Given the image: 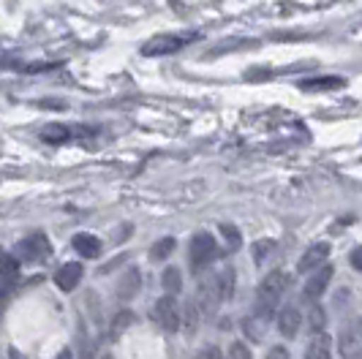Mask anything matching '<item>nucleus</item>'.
<instances>
[{
	"label": "nucleus",
	"instance_id": "obj_1",
	"mask_svg": "<svg viewBox=\"0 0 362 359\" xmlns=\"http://www.w3.org/2000/svg\"><path fill=\"white\" fill-rule=\"evenodd\" d=\"M286 286H289V275L284 269H272L270 275L259 283V288H256V316L262 322H267L272 313H275V307L281 302Z\"/></svg>",
	"mask_w": 362,
	"mask_h": 359
},
{
	"label": "nucleus",
	"instance_id": "obj_2",
	"mask_svg": "<svg viewBox=\"0 0 362 359\" xmlns=\"http://www.w3.org/2000/svg\"><path fill=\"white\" fill-rule=\"evenodd\" d=\"M197 38H199L197 33H166V36H156L142 47V54L145 57H166V54L180 52L182 47H188Z\"/></svg>",
	"mask_w": 362,
	"mask_h": 359
},
{
	"label": "nucleus",
	"instance_id": "obj_3",
	"mask_svg": "<svg viewBox=\"0 0 362 359\" xmlns=\"http://www.w3.org/2000/svg\"><path fill=\"white\" fill-rule=\"evenodd\" d=\"M218 256H221V251H218V242L213 234L199 232L191 237V269L194 272H202L207 264H213Z\"/></svg>",
	"mask_w": 362,
	"mask_h": 359
},
{
	"label": "nucleus",
	"instance_id": "obj_4",
	"mask_svg": "<svg viewBox=\"0 0 362 359\" xmlns=\"http://www.w3.org/2000/svg\"><path fill=\"white\" fill-rule=\"evenodd\" d=\"M153 319H156V324H161V329H166V332H177L180 329V302H177V297L163 294L161 300H156Z\"/></svg>",
	"mask_w": 362,
	"mask_h": 359
},
{
	"label": "nucleus",
	"instance_id": "obj_5",
	"mask_svg": "<svg viewBox=\"0 0 362 359\" xmlns=\"http://www.w3.org/2000/svg\"><path fill=\"white\" fill-rule=\"evenodd\" d=\"M52 256V245L44 234H30L17 242V259L19 261H44Z\"/></svg>",
	"mask_w": 362,
	"mask_h": 359
},
{
	"label": "nucleus",
	"instance_id": "obj_6",
	"mask_svg": "<svg viewBox=\"0 0 362 359\" xmlns=\"http://www.w3.org/2000/svg\"><path fill=\"white\" fill-rule=\"evenodd\" d=\"M223 305L221 302V291H218V281L216 275L213 278H204L199 283V297H197V307L204 316H216V310Z\"/></svg>",
	"mask_w": 362,
	"mask_h": 359
},
{
	"label": "nucleus",
	"instance_id": "obj_7",
	"mask_svg": "<svg viewBox=\"0 0 362 359\" xmlns=\"http://www.w3.org/2000/svg\"><path fill=\"white\" fill-rule=\"evenodd\" d=\"M332 275H335V269L329 267V264H322V267L316 269L308 281H305L303 297H305L308 302H316L319 297H325V291H327V286H329V281H332Z\"/></svg>",
	"mask_w": 362,
	"mask_h": 359
},
{
	"label": "nucleus",
	"instance_id": "obj_8",
	"mask_svg": "<svg viewBox=\"0 0 362 359\" xmlns=\"http://www.w3.org/2000/svg\"><path fill=\"white\" fill-rule=\"evenodd\" d=\"M278 332L284 335V338H297V332H300V326H303V313L297 310L294 305H286L278 310Z\"/></svg>",
	"mask_w": 362,
	"mask_h": 359
},
{
	"label": "nucleus",
	"instance_id": "obj_9",
	"mask_svg": "<svg viewBox=\"0 0 362 359\" xmlns=\"http://www.w3.org/2000/svg\"><path fill=\"white\" fill-rule=\"evenodd\" d=\"M327 256H329V242H313L308 251L303 253V259L297 261V269H300L303 275H308V272H313L316 267L325 264Z\"/></svg>",
	"mask_w": 362,
	"mask_h": 359
},
{
	"label": "nucleus",
	"instance_id": "obj_10",
	"mask_svg": "<svg viewBox=\"0 0 362 359\" xmlns=\"http://www.w3.org/2000/svg\"><path fill=\"white\" fill-rule=\"evenodd\" d=\"M338 348H341V357L344 359H360V326H357V322L341 329Z\"/></svg>",
	"mask_w": 362,
	"mask_h": 359
},
{
	"label": "nucleus",
	"instance_id": "obj_11",
	"mask_svg": "<svg viewBox=\"0 0 362 359\" xmlns=\"http://www.w3.org/2000/svg\"><path fill=\"white\" fill-rule=\"evenodd\" d=\"M82 264L79 261H69V264H63V267L54 272V283L60 291H74V288L79 286V281H82Z\"/></svg>",
	"mask_w": 362,
	"mask_h": 359
},
{
	"label": "nucleus",
	"instance_id": "obj_12",
	"mask_svg": "<svg viewBox=\"0 0 362 359\" xmlns=\"http://www.w3.org/2000/svg\"><path fill=\"white\" fill-rule=\"evenodd\" d=\"M142 275H139V269L136 267H128L123 275H120V281H117V297L128 302V300H134L136 294H139V288H142V281H139Z\"/></svg>",
	"mask_w": 362,
	"mask_h": 359
},
{
	"label": "nucleus",
	"instance_id": "obj_13",
	"mask_svg": "<svg viewBox=\"0 0 362 359\" xmlns=\"http://www.w3.org/2000/svg\"><path fill=\"white\" fill-rule=\"evenodd\" d=\"M101 240L95 237V234H88V232H82V234H76L74 237V251L79 253L82 259H98L101 256Z\"/></svg>",
	"mask_w": 362,
	"mask_h": 359
},
{
	"label": "nucleus",
	"instance_id": "obj_14",
	"mask_svg": "<svg viewBox=\"0 0 362 359\" xmlns=\"http://www.w3.org/2000/svg\"><path fill=\"white\" fill-rule=\"evenodd\" d=\"M346 85L344 76H319V79H303L300 90H308V93H319V90H341Z\"/></svg>",
	"mask_w": 362,
	"mask_h": 359
},
{
	"label": "nucleus",
	"instance_id": "obj_15",
	"mask_svg": "<svg viewBox=\"0 0 362 359\" xmlns=\"http://www.w3.org/2000/svg\"><path fill=\"white\" fill-rule=\"evenodd\" d=\"M175 248H177V240L175 237H161L158 242L150 245V261H166Z\"/></svg>",
	"mask_w": 362,
	"mask_h": 359
},
{
	"label": "nucleus",
	"instance_id": "obj_16",
	"mask_svg": "<svg viewBox=\"0 0 362 359\" xmlns=\"http://www.w3.org/2000/svg\"><path fill=\"white\" fill-rule=\"evenodd\" d=\"M161 286L166 294H172V297H177L182 291V272L177 267H166L161 275Z\"/></svg>",
	"mask_w": 362,
	"mask_h": 359
},
{
	"label": "nucleus",
	"instance_id": "obj_17",
	"mask_svg": "<svg viewBox=\"0 0 362 359\" xmlns=\"http://www.w3.org/2000/svg\"><path fill=\"white\" fill-rule=\"evenodd\" d=\"M216 281H218V291H221V302H229L232 294H235V269L223 267L221 275H216Z\"/></svg>",
	"mask_w": 362,
	"mask_h": 359
},
{
	"label": "nucleus",
	"instance_id": "obj_18",
	"mask_svg": "<svg viewBox=\"0 0 362 359\" xmlns=\"http://www.w3.org/2000/svg\"><path fill=\"white\" fill-rule=\"evenodd\" d=\"M329 338H327L325 332L322 335H316L313 341L308 343V348H305V359H329Z\"/></svg>",
	"mask_w": 362,
	"mask_h": 359
},
{
	"label": "nucleus",
	"instance_id": "obj_19",
	"mask_svg": "<svg viewBox=\"0 0 362 359\" xmlns=\"http://www.w3.org/2000/svg\"><path fill=\"white\" fill-rule=\"evenodd\" d=\"M131 324H134V313H131V310H120V313H117V316L112 319V326H109V335H112V338H120V335L126 332V329L131 326Z\"/></svg>",
	"mask_w": 362,
	"mask_h": 359
},
{
	"label": "nucleus",
	"instance_id": "obj_20",
	"mask_svg": "<svg viewBox=\"0 0 362 359\" xmlns=\"http://www.w3.org/2000/svg\"><path fill=\"white\" fill-rule=\"evenodd\" d=\"M182 324H185V329H188V332H194V329L199 326V307H197L194 300L185 305V310H180V326Z\"/></svg>",
	"mask_w": 362,
	"mask_h": 359
},
{
	"label": "nucleus",
	"instance_id": "obj_21",
	"mask_svg": "<svg viewBox=\"0 0 362 359\" xmlns=\"http://www.w3.org/2000/svg\"><path fill=\"white\" fill-rule=\"evenodd\" d=\"M308 326H310V332H313V335H322V332H325L327 313H325V307H322V305H313V307H310Z\"/></svg>",
	"mask_w": 362,
	"mask_h": 359
},
{
	"label": "nucleus",
	"instance_id": "obj_22",
	"mask_svg": "<svg viewBox=\"0 0 362 359\" xmlns=\"http://www.w3.org/2000/svg\"><path fill=\"white\" fill-rule=\"evenodd\" d=\"M19 264H22V261H19L17 256L0 251V278H14L19 272Z\"/></svg>",
	"mask_w": 362,
	"mask_h": 359
},
{
	"label": "nucleus",
	"instance_id": "obj_23",
	"mask_svg": "<svg viewBox=\"0 0 362 359\" xmlns=\"http://www.w3.org/2000/svg\"><path fill=\"white\" fill-rule=\"evenodd\" d=\"M275 251V242L272 240H259L254 245V261L256 264H264L270 259V253Z\"/></svg>",
	"mask_w": 362,
	"mask_h": 359
},
{
	"label": "nucleus",
	"instance_id": "obj_24",
	"mask_svg": "<svg viewBox=\"0 0 362 359\" xmlns=\"http://www.w3.org/2000/svg\"><path fill=\"white\" fill-rule=\"evenodd\" d=\"M41 139L44 142H66L69 139V131L63 126H47L41 131Z\"/></svg>",
	"mask_w": 362,
	"mask_h": 359
},
{
	"label": "nucleus",
	"instance_id": "obj_25",
	"mask_svg": "<svg viewBox=\"0 0 362 359\" xmlns=\"http://www.w3.org/2000/svg\"><path fill=\"white\" fill-rule=\"evenodd\" d=\"M243 329H245V335H248L251 341H262V335H264L262 319H259V322H256V319H245V322H243Z\"/></svg>",
	"mask_w": 362,
	"mask_h": 359
},
{
	"label": "nucleus",
	"instance_id": "obj_26",
	"mask_svg": "<svg viewBox=\"0 0 362 359\" xmlns=\"http://www.w3.org/2000/svg\"><path fill=\"white\" fill-rule=\"evenodd\" d=\"M229 359H254L251 357V348L245 346V343H232V348H229Z\"/></svg>",
	"mask_w": 362,
	"mask_h": 359
},
{
	"label": "nucleus",
	"instance_id": "obj_27",
	"mask_svg": "<svg viewBox=\"0 0 362 359\" xmlns=\"http://www.w3.org/2000/svg\"><path fill=\"white\" fill-rule=\"evenodd\" d=\"M221 232L226 234V242L235 248V245H240V229H235V226H229V223H223L221 226Z\"/></svg>",
	"mask_w": 362,
	"mask_h": 359
},
{
	"label": "nucleus",
	"instance_id": "obj_28",
	"mask_svg": "<svg viewBox=\"0 0 362 359\" xmlns=\"http://www.w3.org/2000/svg\"><path fill=\"white\" fill-rule=\"evenodd\" d=\"M197 359H223V354H221L218 346H204L199 354H197Z\"/></svg>",
	"mask_w": 362,
	"mask_h": 359
},
{
	"label": "nucleus",
	"instance_id": "obj_29",
	"mask_svg": "<svg viewBox=\"0 0 362 359\" xmlns=\"http://www.w3.org/2000/svg\"><path fill=\"white\" fill-rule=\"evenodd\" d=\"M267 359H291V354L286 346H272L270 351H267Z\"/></svg>",
	"mask_w": 362,
	"mask_h": 359
},
{
	"label": "nucleus",
	"instance_id": "obj_30",
	"mask_svg": "<svg viewBox=\"0 0 362 359\" xmlns=\"http://www.w3.org/2000/svg\"><path fill=\"white\" fill-rule=\"evenodd\" d=\"M8 294H11V283H0V319H3V307L8 302Z\"/></svg>",
	"mask_w": 362,
	"mask_h": 359
},
{
	"label": "nucleus",
	"instance_id": "obj_31",
	"mask_svg": "<svg viewBox=\"0 0 362 359\" xmlns=\"http://www.w3.org/2000/svg\"><path fill=\"white\" fill-rule=\"evenodd\" d=\"M79 359H95V348H93V343H85V346H82Z\"/></svg>",
	"mask_w": 362,
	"mask_h": 359
},
{
	"label": "nucleus",
	"instance_id": "obj_32",
	"mask_svg": "<svg viewBox=\"0 0 362 359\" xmlns=\"http://www.w3.org/2000/svg\"><path fill=\"white\" fill-rule=\"evenodd\" d=\"M351 267H354V269H360V267H362V261H360V248H354V251H351Z\"/></svg>",
	"mask_w": 362,
	"mask_h": 359
},
{
	"label": "nucleus",
	"instance_id": "obj_33",
	"mask_svg": "<svg viewBox=\"0 0 362 359\" xmlns=\"http://www.w3.org/2000/svg\"><path fill=\"white\" fill-rule=\"evenodd\" d=\"M8 359H28V357H25L19 348H14V346H11V348H8Z\"/></svg>",
	"mask_w": 362,
	"mask_h": 359
},
{
	"label": "nucleus",
	"instance_id": "obj_34",
	"mask_svg": "<svg viewBox=\"0 0 362 359\" xmlns=\"http://www.w3.org/2000/svg\"><path fill=\"white\" fill-rule=\"evenodd\" d=\"M54 359H74L71 348H63V351H60V354H57V357H54Z\"/></svg>",
	"mask_w": 362,
	"mask_h": 359
},
{
	"label": "nucleus",
	"instance_id": "obj_35",
	"mask_svg": "<svg viewBox=\"0 0 362 359\" xmlns=\"http://www.w3.org/2000/svg\"><path fill=\"white\" fill-rule=\"evenodd\" d=\"M101 359H115V357H112V354H104V357H101Z\"/></svg>",
	"mask_w": 362,
	"mask_h": 359
}]
</instances>
